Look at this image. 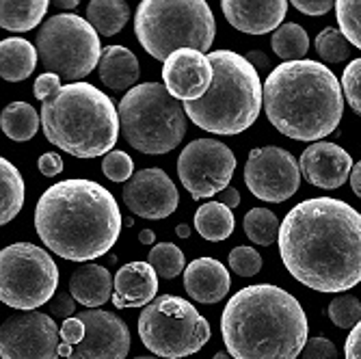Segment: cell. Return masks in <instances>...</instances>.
Instances as JSON below:
<instances>
[{"label": "cell", "mask_w": 361, "mask_h": 359, "mask_svg": "<svg viewBox=\"0 0 361 359\" xmlns=\"http://www.w3.org/2000/svg\"><path fill=\"white\" fill-rule=\"evenodd\" d=\"M279 255L288 273L312 290H350L361 281V214L342 200H305L281 221Z\"/></svg>", "instance_id": "obj_1"}, {"label": "cell", "mask_w": 361, "mask_h": 359, "mask_svg": "<svg viewBox=\"0 0 361 359\" xmlns=\"http://www.w3.org/2000/svg\"><path fill=\"white\" fill-rule=\"evenodd\" d=\"M42 243L72 262H89L113 249L121 232V212L113 193L93 180L52 184L35 206Z\"/></svg>", "instance_id": "obj_2"}, {"label": "cell", "mask_w": 361, "mask_h": 359, "mask_svg": "<svg viewBox=\"0 0 361 359\" xmlns=\"http://www.w3.org/2000/svg\"><path fill=\"white\" fill-rule=\"evenodd\" d=\"M307 331L303 305L273 284L238 290L221 314L223 342L236 359H297Z\"/></svg>", "instance_id": "obj_3"}, {"label": "cell", "mask_w": 361, "mask_h": 359, "mask_svg": "<svg viewBox=\"0 0 361 359\" xmlns=\"http://www.w3.org/2000/svg\"><path fill=\"white\" fill-rule=\"evenodd\" d=\"M342 85L322 63L286 61L264 83L269 121L294 141H318L338 128L344 111Z\"/></svg>", "instance_id": "obj_4"}, {"label": "cell", "mask_w": 361, "mask_h": 359, "mask_svg": "<svg viewBox=\"0 0 361 359\" xmlns=\"http://www.w3.org/2000/svg\"><path fill=\"white\" fill-rule=\"evenodd\" d=\"M46 139L76 158L106 156L119 137V109L97 87L70 83L54 91L42 107Z\"/></svg>", "instance_id": "obj_5"}, {"label": "cell", "mask_w": 361, "mask_h": 359, "mask_svg": "<svg viewBox=\"0 0 361 359\" xmlns=\"http://www.w3.org/2000/svg\"><path fill=\"white\" fill-rule=\"evenodd\" d=\"M214 68L212 85L200 100L184 102L188 119L212 135H240L255 123L264 100L255 65L232 50L208 54Z\"/></svg>", "instance_id": "obj_6"}, {"label": "cell", "mask_w": 361, "mask_h": 359, "mask_svg": "<svg viewBox=\"0 0 361 359\" xmlns=\"http://www.w3.org/2000/svg\"><path fill=\"white\" fill-rule=\"evenodd\" d=\"M135 32L143 50L165 63L180 48L210 50L216 22L206 0H143L135 13Z\"/></svg>", "instance_id": "obj_7"}, {"label": "cell", "mask_w": 361, "mask_h": 359, "mask_svg": "<svg viewBox=\"0 0 361 359\" xmlns=\"http://www.w3.org/2000/svg\"><path fill=\"white\" fill-rule=\"evenodd\" d=\"M186 111L160 83L130 89L119 102V121L126 141L143 154H167L186 135Z\"/></svg>", "instance_id": "obj_8"}, {"label": "cell", "mask_w": 361, "mask_h": 359, "mask_svg": "<svg viewBox=\"0 0 361 359\" xmlns=\"http://www.w3.org/2000/svg\"><path fill=\"white\" fill-rule=\"evenodd\" d=\"M143 346L162 359H182L202 351L210 340L208 320L182 297L160 295L139 316Z\"/></svg>", "instance_id": "obj_9"}, {"label": "cell", "mask_w": 361, "mask_h": 359, "mask_svg": "<svg viewBox=\"0 0 361 359\" xmlns=\"http://www.w3.org/2000/svg\"><path fill=\"white\" fill-rule=\"evenodd\" d=\"M42 65L61 78L78 80L100 65L102 46L89 20L72 13L48 18L37 32Z\"/></svg>", "instance_id": "obj_10"}, {"label": "cell", "mask_w": 361, "mask_h": 359, "mask_svg": "<svg viewBox=\"0 0 361 359\" xmlns=\"http://www.w3.org/2000/svg\"><path fill=\"white\" fill-rule=\"evenodd\" d=\"M59 269L46 249L13 243L0 253V301L16 310H37L54 299Z\"/></svg>", "instance_id": "obj_11"}, {"label": "cell", "mask_w": 361, "mask_h": 359, "mask_svg": "<svg viewBox=\"0 0 361 359\" xmlns=\"http://www.w3.org/2000/svg\"><path fill=\"white\" fill-rule=\"evenodd\" d=\"M236 171V156L214 139L190 141L178 158V176L192 200H208L223 193Z\"/></svg>", "instance_id": "obj_12"}, {"label": "cell", "mask_w": 361, "mask_h": 359, "mask_svg": "<svg viewBox=\"0 0 361 359\" xmlns=\"http://www.w3.org/2000/svg\"><path fill=\"white\" fill-rule=\"evenodd\" d=\"M245 184L262 202H288L299 190L301 165L283 147L267 145L253 150L245 167Z\"/></svg>", "instance_id": "obj_13"}, {"label": "cell", "mask_w": 361, "mask_h": 359, "mask_svg": "<svg viewBox=\"0 0 361 359\" xmlns=\"http://www.w3.org/2000/svg\"><path fill=\"white\" fill-rule=\"evenodd\" d=\"M61 329L42 312L20 310L11 314L0 329V357L3 359H59Z\"/></svg>", "instance_id": "obj_14"}, {"label": "cell", "mask_w": 361, "mask_h": 359, "mask_svg": "<svg viewBox=\"0 0 361 359\" xmlns=\"http://www.w3.org/2000/svg\"><path fill=\"white\" fill-rule=\"evenodd\" d=\"M78 318L85 322V338L72 348L68 359H126L130 329L117 314L91 308L80 312Z\"/></svg>", "instance_id": "obj_15"}, {"label": "cell", "mask_w": 361, "mask_h": 359, "mask_svg": "<svg viewBox=\"0 0 361 359\" xmlns=\"http://www.w3.org/2000/svg\"><path fill=\"white\" fill-rule=\"evenodd\" d=\"M123 202L130 212L143 219H167L178 210L180 193L173 180L158 167L141 169L123 186Z\"/></svg>", "instance_id": "obj_16"}, {"label": "cell", "mask_w": 361, "mask_h": 359, "mask_svg": "<svg viewBox=\"0 0 361 359\" xmlns=\"http://www.w3.org/2000/svg\"><path fill=\"white\" fill-rule=\"evenodd\" d=\"M212 61L195 48H180L162 63V80L169 93L182 102L200 100L212 85Z\"/></svg>", "instance_id": "obj_17"}, {"label": "cell", "mask_w": 361, "mask_h": 359, "mask_svg": "<svg viewBox=\"0 0 361 359\" xmlns=\"http://www.w3.org/2000/svg\"><path fill=\"white\" fill-rule=\"evenodd\" d=\"M299 165L310 184L324 190H334L350 178L353 158L344 147L329 141H320L310 145L301 154Z\"/></svg>", "instance_id": "obj_18"}, {"label": "cell", "mask_w": 361, "mask_h": 359, "mask_svg": "<svg viewBox=\"0 0 361 359\" xmlns=\"http://www.w3.org/2000/svg\"><path fill=\"white\" fill-rule=\"evenodd\" d=\"M225 20L247 35L277 30L288 13V0H221Z\"/></svg>", "instance_id": "obj_19"}, {"label": "cell", "mask_w": 361, "mask_h": 359, "mask_svg": "<svg viewBox=\"0 0 361 359\" xmlns=\"http://www.w3.org/2000/svg\"><path fill=\"white\" fill-rule=\"evenodd\" d=\"M232 286L227 267L214 257H197L184 271V288L197 303H219L225 299Z\"/></svg>", "instance_id": "obj_20"}, {"label": "cell", "mask_w": 361, "mask_h": 359, "mask_svg": "<svg viewBox=\"0 0 361 359\" xmlns=\"http://www.w3.org/2000/svg\"><path fill=\"white\" fill-rule=\"evenodd\" d=\"M158 273L149 262H130L123 264L115 275L113 305L119 310L143 308L156 299Z\"/></svg>", "instance_id": "obj_21"}, {"label": "cell", "mask_w": 361, "mask_h": 359, "mask_svg": "<svg viewBox=\"0 0 361 359\" xmlns=\"http://www.w3.org/2000/svg\"><path fill=\"white\" fill-rule=\"evenodd\" d=\"M113 275L100 264H82L70 275V292L85 308H100L113 299Z\"/></svg>", "instance_id": "obj_22"}, {"label": "cell", "mask_w": 361, "mask_h": 359, "mask_svg": "<svg viewBox=\"0 0 361 359\" xmlns=\"http://www.w3.org/2000/svg\"><path fill=\"white\" fill-rule=\"evenodd\" d=\"M97 72L109 89L126 91L139 80V59L126 46H109L102 50Z\"/></svg>", "instance_id": "obj_23"}, {"label": "cell", "mask_w": 361, "mask_h": 359, "mask_svg": "<svg viewBox=\"0 0 361 359\" xmlns=\"http://www.w3.org/2000/svg\"><path fill=\"white\" fill-rule=\"evenodd\" d=\"M37 65V48L22 37H7L0 44V76L9 83L26 80Z\"/></svg>", "instance_id": "obj_24"}, {"label": "cell", "mask_w": 361, "mask_h": 359, "mask_svg": "<svg viewBox=\"0 0 361 359\" xmlns=\"http://www.w3.org/2000/svg\"><path fill=\"white\" fill-rule=\"evenodd\" d=\"M48 3L50 0H0V26L13 32L32 30L44 20Z\"/></svg>", "instance_id": "obj_25"}, {"label": "cell", "mask_w": 361, "mask_h": 359, "mask_svg": "<svg viewBox=\"0 0 361 359\" xmlns=\"http://www.w3.org/2000/svg\"><path fill=\"white\" fill-rule=\"evenodd\" d=\"M234 227L236 219L232 208L221 202H208L195 212V230L206 241L221 243L234 234Z\"/></svg>", "instance_id": "obj_26"}, {"label": "cell", "mask_w": 361, "mask_h": 359, "mask_svg": "<svg viewBox=\"0 0 361 359\" xmlns=\"http://www.w3.org/2000/svg\"><path fill=\"white\" fill-rule=\"evenodd\" d=\"M24 206V180L11 160L0 158V225L13 221Z\"/></svg>", "instance_id": "obj_27"}, {"label": "cell", "mask_w": 361, "mask_h": 359, "mask_svg": "<svg viewBox=\"0 0 361 359\" xmlns=\"http://www.w3.org/2000/svg\"><path fill=\"white\" fill-rule=\"evenodd\" d=\"M130 7L123 0H91L87 7V20L104 37H113L126 26Z\"/></svg>", "instance_id": "obj_28"}, {"label": "cell", "mask_w": 361, "mask_h": 359, "mask_svg": "<svg viewBox=\"0 0 361 359\" xmlns=\"http://www.w3.org/2000/svg\"><path fill=\"white\" fill-rule=\"evenodd\" d=\"M3 133L18 143L30 141L39 130V113L28 102H11L0 117Z\"/></svg>", "instance_id": "obj_29"}, {"label": "cell", "mask_w": 361, "mask_h": 359, "mask_svg": "<svg viewBox=\"0 0 361 359\" xmlns=\"http://www.w3.org/2000/svg\"><path fill=\"white\" fill-rule=\"evenodd\" d=\"M271 46H273V52L279 59L297 61V59H303L307 54V50H310V37H307V32H305L303 26L294 24V22H288V24H281L273 32Z\"/></svg>", "instance_id": "obj_30"}, {"label": "cell", "mask_w": 361, "mask_h": 359, "mask_svg": "<svg viewBox=\"0 0 361 359\" xmlns=\"http://www.w3.org/2000/svg\"><path fill=\"white\" fill-rule=\"evenodd\" d=\"M245 234L255 245L271 247L275 241H279V221L267 208H251L245 214Z\"/></svg>", "instance_id": "obj_31"}, {"label": "cell", "mask_w": 361, "mask_h": 359, "mask_svg": "<svg viewBox=\"0 0 361 359\" xmlns=\"http://www.w3.org/2000/svg\"><path fill=\"white\" fill-rule=\"evenodd\" d=\"M147 262L156 269L162 279H173L186 271V257L182 249L173 243H158L149 249Z\"/></svg>", "instance_id": "obj_32"}, {"label": "cell", "mask_w": 361, "mask_h": 359, "mask_svg": "<svg viewBox=\"0 0 361 359\" xmlns=\"http://www.w3.org/2000/svg\"><path fill=\"white\" fill-rule=\"evenodd\" d=\"M316 52L322 61L326 63H342L348 59L350 54V42L346 39V35L340 30V28H324L318 32L316 37Z\"/></svg>", "instance_id": "obj_33"}, {"label": "cell", "mask_w": 361, "mask_h": 359, "mask_svg": "<svg viewBox=\"0 0 361 359\" xmlns=\"http://www.w3.org/2000/svg\"><path fill=\"white\" fill-rule=\"evenodd\" d=\"M336 16L350 46L361 50V0H336Z\"/></svg>", "instance_id": "obj_34"}, {"label": "cell", "mask_w": 361, "mask_h": 359, "mask_svg": "<svg viewBox=\"0 0 361 359\" xmlns=\"http://www.w3.org/2000/svg\"><path fill=\"white\" fill-rule=\"evenodd\" d=\"M329 318L340 329H353L361 320V301L353 295H340L329 303Z\"/></svg>", "instance_id": "obj_35"}, {"label": "cell", "mask_w": 361, "mask_h": 359, "mask_svg": "<svg viewBox=\"0 0 361 359\" xmlns=\"http://www.w3.org/2000/svg\"><path fill=\"white\" fill-rule=\"evenodd\" d=\"M102 174L113 182H128L135 176V162L126 152L113 150L102 158Z\"/></svg>", "instance_id": "obj_36"}, {"label": "cell", "mask_w": 361, "mask_h": 359, "mask_svg": "<svg viewBox=\"0 0 361 359\" xmlns=\"http://www.w3.org/2000/svg\"><path fill=\"white\" fill-rule=\"evenodd\" d=\"M342 91L350 109L361 117V56L353 59L342 74Z\"/></svg>", "instance_id": "obj_37"}, {"label": "cell", "mask_w": 361, "mask_h": 359, "mask_svg": "<svg viewBox=\"0 0 361 359\" xmlns=\"http://www.w3.org/2000/svg\"><path fill=\"white\" fill-rule=\"evenodd\" d=\"M229 269L240 277H253L262 269V255L253 247H236L229 253Z\"/></svg>", "instance_id": "obj_38"}, {"label": "cell", "mask_w": 361, "mask_h": 359, "mask_svg": "<svg viewBox=\"0 0 361 359\" xmlns=\"http://www.w3.org/2000/svg\"><path fill=\"white\" fill-rule=\"evenodd\" d=\"M85 338V322L76 316V318H65V322L61 324V344H59V355L61 357H70L72 348L76 344H80V340Z\"/></svg>", "instance_id": "obj_39"}, {"label": "cell", "mask_w": 361, "mask_h": 359, "mask_svg": "<svg viewBox=\"0 0 361 359\" xmlns=\"http://www.w3.org/2000/svg\"><path fill=\"white\" fill-rule=\"evenodd\" d=\"M303 359H338V348L326 338H310L301 353Z\"/></svg>", "instance_id": "obj_40"}, {"label": "cell", "mask_w": 361, "mask_h": 359, "mask_svg": "<svg viewBox=\"0 0 361 359\" xmlns=\"http://www.w3.org/2000/svg\"><path fill=\"white\" fill-rule=\"evenodd\" d=\"M61 87H63L61 85V76L59 74H52V72H46V74H42L35 80V85H32V93H35L37 100H48V97L54 91H59Z\"/></svg>", "instance_id": "obj_41"}, {"label": "cell", "mask_w": 361, "mask_h": 359, "mask_svg": "<svg viewBox=\"0 0 361 359\" xmlns=\"http://www.w3.org/2000/svg\"><path fill=\"white\" fill-rule=\"evenodd\" d=\"M290 3L305 16H324L334 9L336 0H290Z\"/></svg>", "instance_id": "obj_42"}, {"label": "cell", "mask_w": 361, "mask_h": 359, "mask_svg": "<svg viewBox=\"0 0 361 359\" xmlns=\"http://www.w3.org/2000/svg\"><path fill=\"white\" fill-rule=\"evenodd\" d=\"M76 299H74V295L70 292H56V297L50 301V312L54 314V316H59V318H70L72 314H74V308H76Z\"/></svg>", "instance_id": "obj_43"}, {"label": "cell", "mask_w": 361, "mask_h": 359, "mask_svg": "<svg viewBox=\"0 0 361 359\" xmlns=\"http://www.w3.org/2000/svg\"><path fill=\"white\" fill-rule=\"evenodd\" d=\"M37 167H39V171H42L46 178H54V176H59V174L63 171V160H61L59 154L48 152V154H44V156L37 160Z\"/></svg>", "instance_id": "obj_44"}, {"label": "cell", "mask_w": 361, "mask_h": 359, "mask_svg": "<svg viewBox=\"0 0 361 359\" xmlns=\"http://www.w3.org/2000/svg\"><path fill=\"white\" fill-rule=\"evenodd\" d=\"M344 357L346 359H361V320L350 329V336L344 342Z\"/></svg>", "instance_id": "obj_45"}, {"label": "cell", "mask_w": 361, "mask_h": 359, "mask_svg": "<svg viewBox=\"0 0 361 359\" xmlns=\"http://www.w3.org/2000/svg\"><path fill=\"white\" fill-rule=\"evenodd\" d=\"M221 197H219V202L221 204H225V206H229V208H236L238 204H240V193L234 188V186H227L223 193H219Z\"/></svg>", "instance_id": "obj_46"}, {"label": "cell", "mask_w": 361, "mask_h": 359, "mask_svg": "<svg viewBox=\"0 0 361 359\" xmlns=\"http://www.w3.org/2000/svg\"><path fill=\"white\" fill-rule=\"evenodd\" d=\"M350 188H353V193L357 195V197H361V160L355 162V167L350 171Z\"/></svg>", "instance_id": "obj_47"}, {"label": "cell", "mask_w": 361, "mask_h": 359, "mask_svg": "<svg viewBox=\"0 0 361 359\" xmlns=\"http://www.w3.org/2000/svg\"><path fill=\"white\" fill-rule=\"evenodd\" d=\"M247 59H249L253 65H257V68H267V65H269V56H267V54H262V52H249Z\"/></svg>", "instance_id": "obj_48"}, {"label": "cell", "mask_w": 361, "mask_h": 359, "mask_svg": "<svg viewBox=\"0 0 361 359\" xmlns=\"http://www.w3.org/2000/svg\"><path fill=\"white\" fill-rule=\"evenodd\" d=\"M50 3H52L56 9L70 11V9H76V7L80 5V0H50Z\"/></svg>", "instance_id": "obj_49"}, {"label": "cell", "mask_w": 361, "mask_h": 359, "mask_svg": "<svg viewBox=\"0 0 361 359\" xmlns=\"http://www.w3.org/2000/svg\"><path fill=\"white\" fill-rule=\"evenodd\" d=\"M139 241H141L143 245H154L156 236H154V232H152V230H143V232L139 234Z\"/></svg>", "instance_id": "obj_50"}, {"label": "cell", "mask_w": 361, "mask_h": 359, "mask_svg": "<svg viewBox=\"0 0 361 359\" xmlns=\"http://www.w3.org/2000/svg\"><path fill=\"white\" fill-rule=\"evenodd\" d=\"M176 232H178V236L188 238V236H190V227H188V225H180V227H176Z\"/></svg>", "instance_id": "obj_51"}, {"label": "cell", "mask_w": 361, "mask_h": 359, "mask_svg": "<svg viewBox=\"0 0 361 359\" xmlns=\"http://www.w3.org/2000/svg\"><path fill=\"white\" fill-rule=\"evenodd\" d=\"M214 359H236L234 355H229L227 351H219L216 355H214Z\"/></svg>", "instance_id": "obj_52"}, {"label": "cell", "mask_w": 361, "mask_h": 359, "mask_svg": "<svg viewBox=\"0 0 361 359\" xmlns=\"http://www.w3.org/2000/svg\"><path fill=\"white\" fill-rule=\"evenodd\" d=\"M135 359H162V357H135Z\"/></svg>", "instance_id": "obj_53"}]
</instances>
